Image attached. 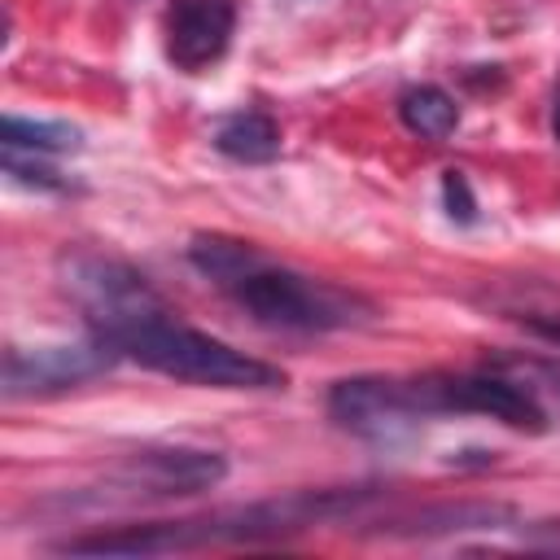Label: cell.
<instances>
[{
    "instance_id": "1",
    "label": "cell",
    "mask_w": 560,
    "mask_h": 560,
    "mask_svg": "<svg viewBox=\"0 0 560 560\" xmlns=\"http://www.w3.org/2000/svg\"><path fill=\"white\" fill-rule=\"evenodd\" d=\"M372 499H376V490H368V486L298 490L284 499H267V503H249V508H223L210 516L122 525L109 534L66 538V542H57V551H66V556H162V551H192V547H214V542H262V538H284V534L324 525V521L354 516Z\"/></svg>"
},
{
    "instance_id": "8",
    "label": "cell",
    "mask_w": 560,
    "mask_h": 560,
    "mask_svg": "<svg viewBox=\"0 0 560 560\" xmlns=\"http://www.w3.org/2000/svg\"><path fill=\"white\" fill-rule=\"evenodd\" d=\"M442 402H446V416H490L516 433L551 429V416H547V402L538 398V389L503 363L442 376Z\"/></svg>"
},
{
    "instance_id": "9",
    "label": "cell",
    "mask_w": 560,
    "mask_h": 560,
    "mask_svg": "<svg viewBox=\"0 0 560 560\" xmlns=\"http://www.w3.org/2000/svg\"><path fill=\"white\" fill-rule=\"evenodd\" d=\"M232 31H236L232 0H175L162 22L166 61L184 74H201L228 52Z\"/></svg>"
},
{
    "instance_id": "11",
    "label": "cell",
    "mask_w": 560,
    "mask_h": 560,
    "mask_svg": "<svg viewBox=\"0 0 560 560\" xmlns=\"http://www.w3.org/2000/svg\"><path fill=\"white\" fill-rule=\"evenodd\" d=\"M516 521V512L508 503H438V508H420L407 521H394L385 534H451V529H494Z\"/></svg>"
},
{
    "instance_id": "6",
    "label": "cell",
    "mask_w": 560,
    "mask_h": 560,
    "mask_svg": "<svg viewBox=\"0 0 560 560\" xmlns=\"http://www.w3.org/2000/svg\"><path fill=\"white\" fill-rule=\"evenodd\" d=\"M228 477V459L206 446H144L131 451L109 477L105 494L122 499H171V494H201Z\"/></svg>"
},
{
    "instance_id": "17",
    "label": "cell",
    "mask_w": 560,
    "mask_h": 560,
    "mask_svg": "<svg viewBox=\"0 0 560 560\" xmlns=\"http://www.w3.org/2000/svg\"><path fill=\"white\" fill-rule=\"evenodd\" d=\"M551 136L560 140V83H556V96H551Z\"/></svg>"
},
{
    "instance_id": "16",
    "label": "cell",
    "mask_w": 560,
    "mask_h": 560,
    "mask_svg": "<svg viewBox=\"0 0 560 560\" xmlns=\"http://www.w3.org/2000/svg\"><path fill=\"white\" fill-rule=\"evenodd\" d=\"M529 542L534 547H547V551H560V525H534L529 529Z\"/></svg>"
},
{
    "instance_id": "10",
    "label": "cell",
    "mask_w": 560,
    "mask_h": 560,
    "mask_svg": "<svg viewBox=\"0 0 560 560\" xmlns=\"http://www.w3.org/2000/svg\"><path fill=\"white\" fill-rule=\"evenodd\" d=\"M280 122L262 109H236L228 114L219 127H214V149L232 162H245V166H262V162H276L280 158Z\"/></svg>"
},
{
    "instance_id": "7",
    "label": "cell",
    "mask_w": 560,
    "mask_h": 560,
    "mask_svg": "<svg viewBox=\"0 0 560 560\" xmlns=\"http://www.w3.org/2000/svg\"><path fill=\"white\" fill-rule=\"evenodd\" d=\"M122 354L105 337L66 346H13L4 354V398H44L105 376Z\"/></svg>"
},
{
    "instance_id": "15",
    "label": "cell",
    "mask_w": 560,
    "mask_h": 560,
    "mask_svg": "<svg viewBox=\"0 0 560 560\" xmlns=\"http://www.w3.org/2000/svg\"><path fill=\"white\" fill-rule=\"evenodd\" d=\"M442 206H446V214L455 219V223H477V197H472V188H468V175L464 171H442Z\"/></svg>"
},
{
    "instance_id": "2",
    "label": "cell",
    "mask_w": 560,
    "mask_h": 560,
    "mask_svg": "<svg viewBox=\"0 0 560 560\" xmlns=\"http://www.w3.org/2000/svg\"><path fill=\"white\" fill-rule=\"evenodd\" d=\"M122 359L175 376V381H192V385H210V389H284V372L175 319V311H158L140 324H131L127 332H118L109 341Z\"/></svg>"
},
{
    "instance_id": "4",
    "label": "cell",
    "mask_w": 560,
    "mask_h": 560,
    "mask_svg": "<svg viewBox=\"0 0 560 560\" xmlns=\"http://www.w3.org/2000/svg\"><path fill=\"white\" fill-rule=\"evenodd\" d=\"M328 416L372 442L411 433L416 424L446 416L442 372L429 376H346L328 389Z\"/></svg>"
},
{
    "instance_id": "3",
    "label": "cell",
    "mask_w": 560,
    "mask_h": 560,
    "mask_svg": "<svg viewBox=\"0 0 560 560\" xmlns=\"http://www.w3.org/2000/svg\"><path fill=\"white\" fill-rule=\"evenodd\" d=\"M219 289L249 319H258L262 328H284V332H337V328H359L376 315L368 298L341 284L302 276L293 267H276L258 249Z\"/></svg>"
},
{
    "instance_id": "13",
    "label": "cell",
    "mask_w": 560,
    "mask_h": 560,
    "mask_svg": "<svg viewBox=\"0 0 560 560\" xmlns=\"http://www.w3.org/2000/svg\"><path fill=\"white\" fill-rule=\"evenodd\" d=\"M0 140L4 149H18V153H70L79 149V127L70 122H48V118H22V114H4L0 122Z\"/></svg>"
},
{
    "instance_id": "5",
    "label": "cell",
    "mask_w": 560,
    "mask_h": 560,
    "mask_svg": "<svg viewBox=\"0 0 560 560\" xmlns=\"http://www.w3.org/2000/svg\"><path fill=\"white\" fill-rule=\"evenodd\" d=\"M57 271H61L66 293L83 311L88 328L105 341H114L131 324L166 311V302L153 293V284L136 267H127L122 258H105L92 249H66Z\"/></svg>"
},
{
    "instance_id": "12",
    "label": "cell",
    "mask_w": 560,
    "mask_h": 560,
    "mask_svg": "<svg viewBox=\"0 0 560 560\" xmlns=\"http://www.w3.org/2000/svg\"><path fill=\"white\" fill-rule=\"evenodd\" d=\"M398 118L411 136L420 140H446L455 127H459V105L446 88L438 83H416L398 96Z\"/></svg>"
},
{
    "instance_id": "14",
    "label": "cell",
    "mask_w": 560,
    "mask_h": 560,
    "mask_svg": "<svg viewBox=\"0 0 560 560\" xmlns=\"http://www.w3.org/2000/svg\"><path fill=\"white\" fill-rule=\"evenodd\" d=\"M4 171H9V179L31 184V188H39V192H57V188H66V179H61L52 166H44L39 153L22 158L18 149H4Z\"/></svg>"
}]
</instances>
